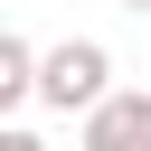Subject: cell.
Returning <instances> with one entry per match:
<instances>
[{"label": "cell", "mask_w": 151, "mask_h": 151, "mask_svg": "<svg viewBox=\"0 0 151 151\" xmlns=\"http://www.w3.org/2000/svg\"><path fill=\"white\" fill-rule=\"evenodd\" d=\"M113 94V47L104 38H57L38 47V104L47 113H94Z\"/></svg>", "instance_id": "cell-1"}, {"label": "cell", "mask_w": 151, "mask_h": 151, "mask_svg": "<svg viewBox=\"0 0 151 151\" xmlns=\"http://www.w3.org/2000/svg\"><path fill=\"white\" fill-rule=\"evenodd\" d=\"M76 151H151V94L113 85L94 113H76Z\"/></svg>", "instance_id": "cell-2"}, {"label": "cell", "mask_w": 151, "mask_h": 151, "mask_svg": "<svg viewBox=\"0 0 151 151\" xmlns=\"http://www.w3.org/2000/svg\"><path fill=\"white\" fill-rule=\"evenodd\" d=\"M19 104H38V47H28L19 28H0V123H9Z\"/></svg>", "instance_id": "cell-3"}, {"label": "cell", "mask_w": 151, "mask_h": 151, "mask_svg": "<svg viewBox=\"0 0 151 151\" xmlns=\"http://www.w3.org/2000/svg\"><path fill=\"white\" fill-rule=\"evenodd\" d=\"M0 151H47V142H38L28 123H0Z\"/></svg>", "instance_id": "cell-4"}, {"label": "cell", "mask_w": 151, "mask_h": 151, "mask_svg": "<svg viewBox=\"0 0 151 151\" xmlns=\"http://www.w3.org/2000/svg\"><path fill=\"white\" fill-rule=\"evenodd\" d=\"M123 9H142V19H151V0H123Z\"/></svg>", "instance_id": "cell-5"}]
</instances>
